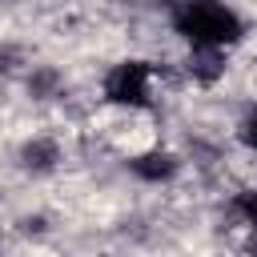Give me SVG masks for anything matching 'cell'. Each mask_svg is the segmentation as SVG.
<instances>
[{"label": "cell", "instance_id": "5b68a950", "mask_svg": "<svg viewBox=\"0 0 257 257\" xmlns=\"http://www.w3.org/2000/svg\"><path fill=\"white\" fill-rule=\"evenodd\" d=\"M245 141H249V145H253V149H257V116H253V120H249V124H245Z\"/></svg>", "mask_w": 257, "mask_h": 257}, {"label": "cell", "instance_id": "3957f363", "mask_svg": "<svg viewBox=\"0 0 257 257\" xmlns=\"http://www.w3.org/2000/svg\"><path fill=\"white\" fill-rule=\"evenodd\" d=\"M133 173L145 177V181H161V177H173L177 173V161L169 153H149V157H137L133 161Z\"/></svg>", "mask_w": 257, "mask_h": 257}, {"label": "cell", "instance_id": "277c9868", "mask_svg": "<svg viewBox=\"0 0 257 257\" xmlns=\"http://www.w3.org/2000/svg\"><path fill=\"white\" fill-rule=\"evenodd\" d=\"M237 209H245V213H249V221L257 225V193H245V197H237Z\"/></svg>", "mask_w": 257, "mask_h": 257}, {"label": "cell", "instance_id": "7a4b0ae2", "mask_svg": "<svg viewBox=\"0 0 257 257\" xmlns=\"http://www.w3.org/2000/svg\"><path fill=\"white\" fill-rule=\"evenodd\" d=\"M104 92L108 100L116 104H145L149 100V64L145 60H128V64H116L104 80Z\"/></svg>", "mask_w": 257, "mask_h": 257}, {"label": "cell", "instance_id": "6da1fadb", "mask_svg": "<svg viewBox=\"0 0 257 257\" xmlns=\"http://www.w3.org/2000/svg\"><path fill=\"white\" fill-rule=\"evenodd\" d=\"M177 32H185L193 44L221 48V44H233L241 36V20L221 4H189L177 12Z\"/></svg>", "mask_w": 257, "mask_h": 257}]
</instances>
